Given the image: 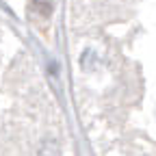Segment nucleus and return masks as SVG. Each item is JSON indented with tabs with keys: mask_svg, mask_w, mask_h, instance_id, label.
Masks as SVG:
<instances>
[{
	"mask_svg": "<svg viewBox=\"0 0 156 156\" xmlns=\"http://www.w3.org/2000/svg\"><path fill=\"white\" fill-rule=\"evenodd\" d=\"M33 5H35L37 9H41L44 15H48V13L52 11V0H33Z\"/></svg>",
	"mask_w": 156,
	"mask_h": 156,
	"instance_id": "nucleus-1",
	"label": "nucleus"
}]
</instances>
